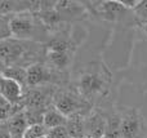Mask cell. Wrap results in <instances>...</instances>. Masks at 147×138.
<instances>
[{
    "instance_id": "cell-1",
    "label": "cell",
    "mask_w": 147,
    "mask_h": 138,
    "mask_svg": "<svg viewBox=\"0 0 147 138\" xmlns=\"http://www.w3.org/2000/svg\"><path fill=\"white\" fill-rule=\"evenodd\" d=\"M10 34L14 39L23 41H35L40 40L39 36L45 35L47 27L39 21L35 13L26 10L17 14L10 15L9 20Z\"/></svg>"
},
{
    "instance_id": "cell-2",
    "label": "cell",
    "mask_w": 147,
    "mask_h": 138,
    "mask_svg": "<svg viewBox=\"0 0 147 138\" xmlns=\"http://www.w3.org/2000/svg\"><path fill=\"white\" fill-rule=\"evenodd\" d=\"M107 83H110V75L106 70L101 69V71L85 72L80 76L78 83L79 94L84 100L101 94L106 89Z\"/></svg>"
},
{
    "instance_id": "cell-3",
    "label": "cell",
    "mask_w": 147,
    "mask_h": 138,
    "mask_svg": "<svg viewBox=\"0 0 147 138\" xmlns=\"http://www.w3.org/2000/svg\"><path fill=\"white\" fill-rule=\"evenodd\" d=\"M143 131V118L137 108H128L120 116V138H140Z\"/></svg>"
},
{
    "instance_id": "cell-4",
    "label": "cell",
    "mask_w": 147,
    "mask_h": 138,
    "mask_svg": "<svg viewBox=\"0 0 147 138\" xmlns=\"http://www.w3.org/2000/svg\"><path fill=\"white\" fill-rule=\"evenodd\" d=\"M52 102L54 107L66 118L72 114L80 112V110L83 108V98L75 93L66 92V90H58L54 93L52 97Z\"/></svg>"
},
{
    "instance_id": "cell-5",
    "label": "cell",
    "mask_w": 147,
    "mask_h": 138,
    "mask_svg": "<svg viewBox=\"0 0 147 138\" xmlns=\"http://www.w3.org/2000/svg\"><path fill=\"white\" fill-rule=\"evenodd\" d=\"M26 74H27V79H26L27 80V87L30 88L43 87L52 80L51 69L43 63H39V62L30 65L26 69Z\"/></svg>"
},
{
    "instance_id": "cell-6",
    "label": "cell",
    "mask_w": 147,
    "mask_h": 138,
    "mask_svg": "<svg viewBox=\"0 0 147 138\" xmlns=\"http://www.w3.org/2000/svg\"><path fill=\"white\" fill-rule=\"evenodd\" d=\"M97 4L98 5L94 7L96 14H98L103 20L110 21V22L119 21L128 12V9H125L124 5L119 0H107V1H101Z\"/></svg>"
},
{
    "instance_id": "cell-7",
    "label": "cell",
    "mask_w": 147,
    "mask_h": 138,
    "mask_svg": "<svg viewBox=\"0 0 147 138\" xmlns=\"http://www.w3.org/2000/svg\"><path fill=\"white\" fill-rule=\"evenodd\" d=\"M85 136L92 138H102L106 133L107 118L101 112H92L85 116Z\"/></svg>"
},
{
    "instance_id": "cell-8",
    "label": "cell",
    "mask_w": 147,
    "mask_h": 138,
    "mask_svg": "<svg viewBox=\"0 0 147 138\" xmlns=\"http://www.w3.org/2000/svg\"><path fill=\"white\" fill-rule=\"evenodd\" d=\"M27 125L28 124L23 111H20V112L12 115L5 123L9 138H23V134H25Z\"/></svg>"
},
{
    "instance_id": "cell-9",
    "label": "cell",
    "mask_w": 147,
    "mask_h": 138,
    "mask_svg": "<svg viewBox=\"0 0 147 138\" xmlns=\"http://www.w3.org/2000/svg\"><path fill=\"white\" fill-rule=\"evenodd\" d=\"M85 116L83 114H72L67 116L65 129L69 138H83L85 137Z\"/></svg>"
},
{
    "instance_id": "cell-10",
    "label": "cell",
    "mask_w": 147,
    "mask_h": 138,
    "mask_svg": "<svg viewBox=\"0 0 147 138\" xmlns=\"http://www.w3.org/2000/svg\"><path fill=\"white\" fill-rule=\"evenodd\" d=\"M54 9L59 14L61 20L65 18H76L84 14V7L76 1H56Z\"/></svg>"
},
{
    "instance_id": "cell-11",
    "label": "cell",
    "mask_w": 147,
    "mask_h": 138,
    "mask_svg": "<svg viewBox=\"0 0 147 138\" xmlns=\"http://www.w3.org/2000/svg\"><path fill=\"white\" fill-rule=\"evenodd\" d=\"M67 118L65 115H62L53 105H51L45 110L43 116V125L47 131L53 128H58V127H65Z\"/></svg>"
},
{
    "instance_id": "cell-12",
    "label": "cell",
    "mask_w": 147,
    "mask_h": 138,
    "mask_svg": "<svg viewBox=\"0 0 147 138\" xmlns=\"http://www.w3.org/2000/svg\"><path fill=\"white\" fill-rule=\"evenodd\" d=\"M34 1H9L0 0V15H13L21 12L31 10Z\"/></svg>"
},
{
    "instance_id": "cell-13",
    "label": "cell",
    "mask_w": 147,
    "mask_h": 138,
    "mask_svg": "<svg viewBox=\"0 0 147 138\" xmlns=\"http://www.w3.org/2000/svg\"><path fill=\"white\" fill-rule=\"evenodd\" d=\"M3 77H7V79L14 80L22 88L27 87V74H26V69L21 66H7L1 75Z\"/></svg>"
},
{
    "instance_id": "cell-14",
    "label": "cell",
    "mask_w": 147,
    "mask_h": 138,
    "mask_svg": "<svg viewBox=\"0 0 147 138\" xmlns=\"http://www.w3.org/2000/svg\"><path fill=\"white\" fill-rule=\"evenodd\" d=\"M47 58H48L49 63L53 65L56 69L63 70L69 66L70 62V54L69 52L65 50H47Z\"/></svg>"
},
{
    "instance_id": "cell-15",
    "label": "cell",
    "mask_w": 147,
    "mask_h": 138,
    "mask_svg": "<svg viewBox=\"0 0 147 138\" xmlns=\"http://www.w3.org/2000/svg\"><path fill=\"white\" fill-rule=\"evenodd\" d=\"M106 138H120V115H111L107 118Z\"/></svg>"
},
{
    "instance_id": "cell-16",
    "label": "cell",
    "mask_w": 147,
    "mask_h": 138,
    "mask_svg": "<svg viewBox=\"0 0 147 138\" xmlns=\"http://www.w3.org/2000/svg\"><path fill=\"white\" fill-rule=\"evenodd\" d=\"M130 12L133 13V17L137 25L142 27L147 25V0H140L137 7L133 8Z\"/></svg>"
},
{
    "instance_id": "cell-17",
    "label": "cell",
    "mask_w": 147,
    "mask_h": 138,
    "mask_svg": "<svg viewBox=\"0 0 147 138\" xmlns=\"http://www.w3.org/2000/svg\"><path fill=\"white\" fill-rule=\"evenodd\" d=\"M47 134V129L44 128L43 124H31L27 125L23 134V138H40Z\"/></svg>"
},
{
    "instance_id": "cell-18",
    "label": "cell",
    "mask_w": 147,
    "mask_h": 138,
    "mask_svg": "<svg viewBox=\"0 0 147 138\" xmlns=\"http://www.w3.org/2000/svg\"><path fill=\"white\" fill-rule=\"evenodd\" d=\"M10 15H0V41L12 38L9 27Z\"/></svg>"
},
{
    "instance_id": "cell-19",
    "label": "cell",
    "mask_w": 147,
    "mask_h": 138,
    "mask_svg": "<svg viewBox=\"0 0 147 138\" xmlns=\"http://www.w3.org/2000/svg\"><path fill=\"white\" fill-rule=\"evenodd\" d=\"M12 115H13L12 105H9V103H8L7 101L1 97V96H0V123H3V121L7 123V120Z\"/></svg>"
},
{
    "instance_id": "cell-20",
    "label": "cell",
    "mask_w": 147,
    "mask_h": 138,
    "mask_svg": "<svg viewBox=\"0 0 147 138\" xmlns=\"http://www.w3.org/2000/svg\"><path fill=\"white\" fill-rule=\"evenodd\" d=\"M45 137L47 138H69L65 127H58V128L49 129V131H47Z\"/></svg>"
},
{
    "instance_id": "cell-21",
    "label": "cell",
    "mask_w": 147,
    "mask_h": 138,
    "mask_svg": "<svg viewBox=\"0 0 147 138\" xmlns=\"http://www.w3.org/2000/svg\"><path fill=\"white\" fill-rule=\"evenodd\" d=\"M0 138H9V134H8V131H7V127H5V131L0 127Z\"/></svg>"
},
{
    "instance_id": "cell-22",
    "label": "cell",
    "mask_w": 147,
    "mask_h": 138,
    "mask_svg": "<svg viewBox=\"0 0 147 138\" xmlns=\"http://www.w3.org/2000/svg\"><path fill=\"white\" fill-rule=\"evenodd\" d=\"M5 67H7V65L4 63V62L0 59V76L3 75V72H4V70H5Z\"/></svg>"
},
{
    "instance_id": "cell-23",
    "label": "cell",
    "mask_w": 147,
    "mask_h": 138,
    "mask_svg": "<svg viewBox=\"0 0 147 138\" xmlns=\"http://www.w3.org/2000/svg\"><path fill=\"white\" fill-rule=\"evenodd\" d=\"M143 31H145V32H146V35H147V25L143 26Z\"/></svg>"
},
{
    "instance_id": "cell-24",
    "label": "cell",
    "mask_w": 147,
    "mask_h": 138,
    "mask_svg": "<svg viewBox=\"0 0 147 138\" xmlns=\"http://www.w3.org/2000/svg\"><path fill=\"white\" fill-rule=\"evenodd\" d=\"M83 138H92V137H88V136H85V137H83Z\"/></svg>"
},
{
    "instance_id": "cell-25",
    "label": "cell",
    "mask_w": 147,
    "mask_h": 138,
    "mask_svg": "<svg viewBox=\"0 0 147 138\" xmlns=\"http://www.w3.org/2000/svg\"><path fill=\"white\" fill-rule=\"evenodd\" d=\"M40 138H47V137H45V136H44V137H40Z\"/></svg>"
},
{
    "instance_id": "cell-26",
    "label": "cell",
    "mask_w": 147,
    "mask_h": 138,
    "mask_svg": "<svg viewBox=\"0 0 147 138\" xmlns=\"http://www.w3.org/2000/svg\"><path fill=\"white\" fill-rule=\"evenodd\" d=\"M102 138H106V137H102Z\"/></svg>"
}]
</instances>
